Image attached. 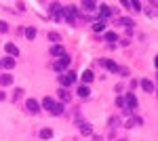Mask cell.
Returning <instances> with one entry per match:
<instances>
[{
  "label": "cell",
  "instance_id": "cell-1",
  "mask_svg": "<svg viewBox=\"0 0 158 141\" xmlns=\"http://www.w3.org/2000/svg\"><path fill=\"white\" fill-rule=\"evenodd\" d=\"M124 105H127V112H135V110H137V97H135L133 93H127Z\"/></svg>",
  "mask_w": 158,
  "mask_h": 141
},
{
  "label": "cell",
  "instance_id": "cell-2",
  "mask_svg": "<svg viewBox=\"0 0 158 141\" xmlns=\"http://www.w3.org/2000/svg\"><path fill=\"white\" fill-rule=\"evenodd\" d=\"M67 65H70V57H67V55L63 53V55H61V57H59V59H57V61L53 63V69H57V72H61V69H65Z\"/></svg>",
  "mask_w": 158,
  "mask_h": 141
},
{
  "label": "cell",
  "instance_id": "cell-3",
  "mask_svg": "<svg viewBox=\"0 0 158 141\" xmlns=\"http://www.w3.org/2000/svg\"><path fill=\"white\" fill-rule=\"evenodd\" d=\"M76 15H78V9H76V7H65V9H63V17L70 21V23H74Z\"/></svg>",
  "mask_w": 158,
  "mask_h": 141
},
{
  "label": "cell",
  "instance_id": "cell-4",
  "mask_svg": "<svg viewBox=\"0 0 158 141\" xmlns=\"http://www.w3.org/2000/svg\"><path fill=\"white\" fill-rule=\"evenodd\" d=\"M76 72H67V74H63L61 76V86H70V84H74L76 82Z\"/></svg>",
  "mask_w": 158,
  "mask_h": 141
},
{
  "label": "cell",
  "instance_id": "cell-5",
  "mask_svg": "<svg viewBox=\"0 0 158 141\" xmlns=\"http://www.w3.org/2000/svg\"><path fill=\"white\" fill-rule=\"evenodd\" d=\"M26 110H28L30 114H38V112H40V103H38L36 99H28V101H26Z\"/></svg>",
  "mask_w": 158,
  "mask_h": 141
},
{
  "label": "cell",
  "instance_id": "cell-6",
  "mask_svg": "<svg viewBox=\"0 0 158 141\" xmlns=\"http://www.w3.org/2000/svg\"><path fill=\"white\" fill-rule=\"evenodd\" d=\"M53 17H55V21H61L63 19V7H59V4H53Z\"/></svg>",
  "mask_w": 158,
  "mask_h": 141
},
{
  "label": "cell",
  "instance_id": "cell-7",
  "mask_svg": "<svg viewBox=\"0 0 158 141\" xmlns=\"http://www.w3.org/2000/svg\"><path fill=\"white\" fill-rule=\"evenodd\" d=\"M99 13H101V17L105 19V17H112V13H114V9H110L108 4H101V7H99Z\"/></svg>",
  "mask_w": 158,
  "mask_h": 141
},
{
  "label": "cell",
  "instance_id": "cell-8",
  "mask_svg": "<svg viewBox=\"0 0 158 141\" xmlns=\"http://www.w3.org/2000/svg\"><path fill=\"white\" fill-rule=\"evenodd\" d=\"M141 88L146 93H154V82L152 80H141Z\"/></svg>",
  "mask_w": 158,
  "mask_h": 141
},
{
  "label": "cell",
  "instance_id": "cell-9",
  "mask_svg": "<svg viewBox=\"0 0 158 141\" xmlns=\"http://www.w3.org/2000/svg\"><path fill=\"white\" fill-rule=\"evenodd\" d=\"M4 49H7V53H9L11 57H17V55H19V49H17L15 44H11V42H9V44L4 46Z\"/></svg>",
  "mask_w": 158,
  "mask_h": 141
},
{
  "label": "cell",
  "instance_id": "cell-10",
  "mask_svg": "<svg viewBox=\"0 0 158 141\" xmlns=\"http://www.w3.org/2000/svg\"><path fill=\"white\" fill-rule=\"evenodd\" d=\"M82 80L84 82H93L95 80V74L91 72V69H84V72H82Z\"/></svg>",
  "mask_w": 158,
  "mask_h": 141
},
{
  "label": "cell",
  "instance_id": "cell-11",
  "mask_svg": "<svg viewBox=\"0 0 158 141\" xmlns=\"http://www.w3.org/2000/svg\"><path fill=\"white\" fill-rule=\"evenodd\" d=\"M118 23H120V26H124V28H129V30H133V26H135V21H133V19H127V17L118 19Z\"/></svg>",
  "mask_w": 158,
  "mask_h": 141
},
{
  "label": "cell",
  "instance_id": "cell-12",
  "mask_svg": "<svg viewBox=\"0 0 158 141\" xmlns=\"http://www.w3.org/2000/svg\"><path fill=\"white\" fill-rule=\"evenodd\" d=\"M51 55H53V57H61V55H63V46H61V44H55L53 49H51Z\"/></svg>",
  "mask_w": 158,
  "mask_h": 141
},
{
  "label": "cell",
  "instance_id": "cell-13",
  "mask_svg": "<svg viewBox=\"0 0 158 141\" xmlns=\"http://www.w3.org/2000/svg\"><path fill=\"white\" fill-rule=\"evenodd\" d=\"M80 133H82V135H91V133H93L91 124H89V122H80Z\"/></svg>",
  "mask_w": 158,
  "mask_h": 141
},
{
  "label": "cell",
  "instance_id": "cell-14",
  "mask_svg": "<svg viewBox=\"0 0 158 141\" xmlns=\"http://www.w3.org/2000/svg\"><path fill=\"white\" fill-rule=\"evenodd\" d=\"M0 84H2V86H9V84H13V76H11V74L0 76Z\"/></svg>",
  "mask_w": 158,
  "mask_h": 141
},
{
  "label": "cell",
  "instance_id": "cell-15",
  "mask_svg": "<svg viewBox=\"0 0 158 141\" xmlns=\"http://www.w3.org/2000/svg\"><path fill=\"white\" fill-rule=\"evenodd\" d=\"M101 63H103V65H105V67L110 69V72H118V65H116L114 61H108V59H103Z\"/></svg>",
  "mask_w": 158,
  "mask_h": 141
},
{
  "label": "cell",
  "instance_id": "cell-16",
  "mask_svg": "<svg viewBox=\"0 0 158 141\" xmlns=\"http://www.w3.org/2000/svg\"><path fill=\"white\" fill-rule=\"evenodd\" d=\"M51 114H53V116H59V114H63V103H55V105L51 107Z\"/></svg>",
  "mask_w": 158,
  "mask_h": 141
},
{
  "label": "cell",
  "instance_id": "cell-17",
  "mask_svg": "<svg viewBox=\"0 0 158 141\" xmlns=\"http://www.w3.org/2000/svg\"><path fill=\"white\" fill-rule=\"evenodd\" d=\"M89 93H91V91H89V86H84V84H82V86H78V97H82V99H84V97H89Z\"/></svg>",
  "mask_w": 158,
  "mask_h": 141
},
{
  "label": "cell",
  "instance_id": "cell-18",
  "mask_svg": "<svg viewBox=\"0 0 158 141\" xmlns=\"http://www.w3.org/2000/svg\"><path fill=\"white\" fill-rule=\"evenodd\" d=\"M53 105H55V101H53L51 97H44V99H42V107H44V110H51Z\"/></svg>",
  "mask_w": 158,
  "mask_h": 141
},
{
  "label": "cell",
  "instance_id": "cell-19",
  "mask_svg": "<svg viewBox=\"0 0 158 141\" xmlns=\"http://www.w3.org/2000/svg\"><path fill=\"white\" fill-rule=\"evenodd\" d=\"M2 65H4L7 69H13V67H15V59H11V57H7V59H2Z\"/></svg>",
  "mask_w": 158,
  "mask_h": 141
},
{
  "label": "cell",
  "instance_id": "cell-20",
  "mask_svg": "<svg viewBox=\"0 0 158 141\" xmlns=\"http://www.w3.org/2000/svg\"><path fill=\"white\" fill-rule=\"evenodd\" d=\"M103 28H105V21H103V19H99V21L93 23V30H95V32H101Z\"/></svg>",
  "mask_w": 158,
  "mask_h": 141
},
{
  "label": "cell",
  "instance_id": "cell-21",
  "mask_svg": "<svg viewBox=\"0 0 158 141\" xmlns=\"http://www.w3.org/2000/svg\"><path fill=\"white\" fill-rule=\"evenodd\" d=\"M23 34H26V38H28V40H34V38H36V30H34V28H28Z\"/></svg>",
  "mask_w": 158,
  "mask_h": 141
},
{
  "label": "cell",
  "instance_id": "cell-22",
  "mask_svg": "<svg viewBox=\"0 0 158 141\" xmlns=\"http://www.w3.org/2000/svg\"><path fill=\"white\" fill-rule=\"evenodd\" d=\"M40 137H42V139H51V137H53V131H51V129H42V131H40Z\"/></svg>",
  "mask_w": 158,
  "mask_h": 141
},
{
  "label": "cell",
  "instance_id": "cell-23",
  "mask_svg": "<svg viewBox=\"0 0 158 141\" xmlns=\"http://www.w3.org/2000/svg\"><path fill=\"white\" fill-rule=\"evenodd\" d=\"M82 7H84L86 11H93V9H97V7H95V2H91V0H84V2H82Z\"/></svg>",
  "mask_w": 158,
  "mask_h": 141
},
{
  "label": "cell",
  "instance_id": "cell-24",
  "mask_svg": "<svg viewBox=\"0 0 158 141\" xmlns=\"http://www.w3.org/2000/svg\"><path fill=\"white\" fill-rule=\"evenodd\" d=\"M105 40H108V42H116V40H118V36H116L114 32H108V34H105Z\"/></svg>",
  "mask_w": 158,
  "mask_h": 141
},
{
  "label": "cell",
  "instance_id": "cell-25",
  "mask_svg": "<svg viewBox=\"0 0 158 141\" xmlns=\"http://www.w3.org/2000/svg\"><path fill=\"white\" fill-rule=\"evenodd\" d=\"M59 97H61V101H70V99H72L67 91H61V93H59Z\"/></svg>",
  "mask_w": 158,
  "mask_h": 141
},
{
  "label": "cell",
  "instance_id": "cell-26",
  "mask_svg": "<svg viewBox=\"0 0 158 141\" xmlns=\"http://www.w3.org/2000/svg\"><path fill=\"white\" fill-rule=\"evenodd\" d=\"M129 7H133L135 11H141V2H137V0H133V2H129Z\"/></svg>",
  "mask_w": 158,
  "mask_h": 141
},
{
  "label": "cell",
  "instance_id": "cell-27",
  "mask_svg": "<svg viewBox=\"0 0 158 141\" xmlns=\"http://www.w3.org/2000/svg\"><path fill=\"white\" fill-rule=\"evenodd\" d=\"M49 38H51L53 42H59V40H61V36H59L57 32H51V34H49Z\"/></svg>",
  "mask_w": 158,
  "mask_h": 141
},
{
  "label": "cell",
  "instance_id": "cell-28",
  "mask_svg": "<svg viewBox=\"0 0 158 141\" xmlns=\"http://www.w3.org/2000/svg\"><path fill=\"white\" fill-rule=\"evenodd\" d=\"M9 30V23L7 21H0V32H7Z\"/></svg>",
  "mask_w": 158,
  "mask_h": 141
},
{
  "label": "cell",
  "instance_id": "cell-29",
  "mask_svg": "<svg viewBox=\"0 0 158 141\" xmlns=\"http://www.w3.org/2000/svg\"><path fill=\"white\" fill-rule=\"evenodd\" d=\"M116 105H120V107H124V97H118V99H116Z\"/></svg>",
  "mask_w": 158,
  "mask_h": 141
},
{
  "label": "cell",
  "instance_id": "cell-30",
  "mask_svg": "<svg viewBox=\"0 0 158 141\" xmlns=\"http://www.w3.org/2000/svg\"><path fill=\"white\" fill-rule=\"evenodd\" d=\"M0 101H4V93L2 91H0Z\"/></svg>",
  "mask_w": 158,
  "mask_h": 141
},
{
  "label": "cell",
  "instance_id": "cell-31",
  "mask_svg": "<svg viewBox=\"0 0 158 141\" xmlns=\"http://www.w3.org/2000/svg\"><path fill=\"white\" fill-rule=\"evenodd\" d=\"M0 67H2V61H0Z\"/></svg>",
  "mask_w": 158,
  "mask_h": 141
}]
</instances>
